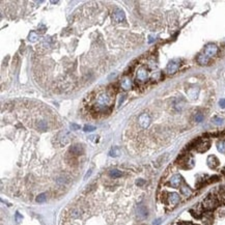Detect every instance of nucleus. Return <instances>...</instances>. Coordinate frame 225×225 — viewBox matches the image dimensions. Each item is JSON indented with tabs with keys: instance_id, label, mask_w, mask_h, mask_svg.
<instances>
[{
	"instance_id": "1",
	"label": "nucleus",
	"mask_w": 225,
	"mask_h": 225,
	"mask_svg": "<svg viewBox=\"0 0 225 225\" xmlns=\"http://www.w3.org/2000/svg\"><path fill=\"white\" fill-rule=\"evenodd\" d=\"M111 94L109 92H103L100 96L98 97V100H97V104H96V108L98 111H104L105 109H107L109 106H110L111 103Z\"/></svg>"
},
{
	"instance_id": "2",
	"label": "nucleus",
	"mask_w": 225,
	"mask_h": 225,
	"mask_svg": "<svg viewBox=\"0 0 225 225\" xmlns=\"http://www.w3.org/2000/svg\"><path fill=\"white\" fill-rule=\"evenodd\" d=\"M218 204H219L218 199L212 195H208V197L203 200V202H202V206H203V208H206V211L215 210V208L218 206Z\"/></svg>"
},
{
	"instance_id": "3",
	"label": "nucleus",
	"mask_w": 225,
	"mask_h": 225,
	"mask_svg": "<svg viewBox=\"0 0 225 225\" xmlns=\"http://www.w3.org/2000/svg\"><path fill=\"white\" fill-rule=\"evenodd\" d=\"M180 66H181L180 61H177V60H172V61H170L169 63L167 64V66H166V73L169 75L175 74L178 71V69H180Z\"/></svg>"
},
{
	"instance_id": "4",
	"label": "nucleus",
	"mask_w": 225,
	"mask_h": 225,
	"mask_svg": "<svg viewBox=\"0 0 225 225\" xmlns=\"http://www.w3.org/2000/svg\"><path fill=\"white\" fill-rule=\"evenodd\" d=\"M217 53H218V47H217L216 45L208 44V45H206V48H204V54H206L208 58L216 56Z\"/></svg>"
},
{
	"instance_id": "5",
	"label": "nucleus",
	"mask_w": 225,
	"mask_h": 225,
	"mask_svg": "<svg viewBox=\"0 0 225 225\" xmlns=\"http://www.w3.org/2000/svg\"><path fill=\"white\" fill-rule=\"evenodd\" d=\"M181 184H183V178H182L181 174H174L170 177L168 185L172 188H178L181 186Z\"/></svg>"
},
{
	"instance_id": "6",
	"label": "nucleus",
	"mask_w": 225,
	"mask_h": 225,
	"mask_svg": "<svg viewBox=\"0 0 225 225\" xmlns=\"http://www.w3.org/2000/svg\"><path fill=\"white\" fill-rule=\"evenodd\" d=\"M151 116H149L147 113H143V114H141L138 118L139 125H140L143 129H146V128L151 125Z\"/></svg>"
},
{
	"instance_id": "7",
	"label": "nucleus",
	"mask_w": 225,
	"mask_h": 225,
	"mask_svg": "<svg viewBox=\"0 0 225 225\" xmlns=\"http://www.w3.org/2000/svg\"><path fill=\"white\" fill-rule=\"evenodd\" d=\"M210 146H211V142L208 140H206V139H204V140L199 139L197 145H196V149H197L199 153H204V151H206L210 149Z\"/></svg>"
},
{
	"instance_id": "8",
	"label": "nucleus",
	"mask_w": 225,
	"mask_h": 225,
	"mask_svg": "<svg viewBox=\"0 0 225 225\" xmlns=\"http://www.w3.org/2000/svg\"><path fill=\"white\" fill-rule=\"evenodd\" d=\"M136 215L139 219H141V220L146 218L147 215H149V211H147L146 206H143V204H139V206L136 208Z\"/></svg>"
},
{
	"instance_id": "9",
	"label": "nucleus",
	"mask_w": 225,
	"mask_h": 225,
	"mask_svg": "<svg viewBox=\"0 0 225 225\" xmlns=\"http://www.w3.org/2000/svg\"><path fill=\"white\" fill-rule=\"evenodd\" d=\"M136 77L138 81H140V82H145V81L149 79V72H147V70L145 68H140L137 71Z\"/></svg>"
},
{
	"instance_id": "10",
	"label": "nucleus",
	"mask_w": 225,
	"mask_h": 225,
	"mask_svg": "<svg viewBox=\"0 0 225 225\" xmlns=\"http://www.w3.org/2000/svg\"><path fill=\"white\" fill-rule=\"evenodd\" d=\"M112 20L115 23H120V22L125 21V13L121 9H116L112 14Z\"/></svg>"
},
{
	"instance_id": "11",
	"label": "nucleus",
	"mask_w": 225,
	"mask_h": 225,
	"mask_svg": "<svg viewBox=\"0 0 225 225\" xmlns=\"http://www.w3.org/2000/svg\"><path fill=\"white\" fill-rule=\"evenodd\" d=\"M180 200H181V197H180V195H178L177 193H175V192H172V193H169L167 196V202L170 204V206H176V204L180 202Z\"/></svg>"
},
{
	"instance_id": "12",
	"label": "nucleus",
	"mask_w": 225,
	"mask_h": 225,
	"mask_svg": "<svg viewBox=\"0 0 225 225\" xmlns=\"http://www.w3.org/2000/svg\"><path fill=\"white\" fill-rule=\"evenodd\" d=\"M206 164H208V166L211 168V169H215V168H217L219 166L220 162H219L218 158H217L216 156L211 155V156H208V159H206Z\"/></svg>"
},
{
	"instance_id": "13",
	"label": "nucleus",
	"mask_w": 225,
	"mask_h": 225,
	"mask_svg": "<svg viewBox=\"0 0 225 225\" xmlns=\"http://www.w3.org/2000/svg\"><path fill=\"white\" fill-rule=\"evenodd\" d=\"M120 87L123 89V90H129V89L132 88V80L130 77L125 76L121 78L120 80Z\"/></svg>"
},
{
	"instance_id": "14",
	"label": "nucleus",
	"mask_w": 225,
	"mask_h": 225,
	"mask_svg": "<svg viewBox=\"0 0 225 225\" xmlns=\"http://www.w3.org/2000/svg\"><path fill=\"white\" fill-rule=\"evenodd\" d=\"M83 151H84V149H83V146L81 144H75L70 149V153L72 154V156H75V157L82 155Z\"/></svg>"
},
{
	"instance_id": "15",
	"label": "nucleus",
	"mask_w": 225,
	"mask_h": 225,
	"mask_svg": "<svg viewBox=\"0 0 225 225\" xmlns=\"http://www.w3.org/2000/svg\"><path fill=\"white\" fill-rule=\"evenodd\" d=\"M187 94H188V97L190 98V100H196L198 97V94H199V88H197V87H192V88L188 89Z\"/></svg>"
},
{
	"instance_id": "16",
	"label": "nucleus",
	"mask_w": 225,
	"mask_h": 225,
	"mask_svg": "<svg viewBox=\"0 0 225 225\" xmlns=\"http://www.w3.org/2000/svg\"><path fill=\"white\" fill-rule=\"evenodd\" d=\"M181 193L183 194L185 197H189V196L192 195V190L189 186L186 183H183L181 186Z\"/></svg>"
},
{
	"instance_id": "17",
	"label": "nucleus",
	"mask_w": 225,
	"mask_h": 225,
	"mask_svg": "<svg viewBox=\"0 0 225 225\" xmlns=\"http://www.w3.org/2000/svg\"><path fill=\"white\" fill-rule=\"evenodd\" d=\"M197 61H198V63L201 64V66H206V64H208V61H210V58H208L204 53L199 54L197 57Z\"/></svg>"
},
{
	"instance_id": "18",
	"label": "nucleus",
	"mask_w": 225,
	"mask_h": 225,
	"mask_svg": "<svg viewBox=\"0 0 225 225\" xmlns=\"http://www.w3.org/2000/svg\"><path fill=\"white\" fill-rule=\"evenodd\" d=\"M217 149L221 154H225V140H219L217 142Z\"/></svg>"
},
{
	"instance_id": "19",
	"label": "nucleus",
	"mask_w": 225,
	"mask_h": 225,
	"mask_svg": "<svg viewBox=\"0 0 225 225\" xmlns=\"http://www.w3.org/2000/svg\"><path fill=\"white\" fill-rule=\"evenodd\" d=\"M217 199H218L219 202H221V203L225 204V190H223V191H220L218 194V196H217Z\"/></svg>"
},
{
	"instance_id": "20",
	"label": "nucleus",
	"mask_w": 225,
	"mask_h": 225,
	"mask_svg": "<svg viewBox=\"0 0 225 225\" xmlns=\"http://www.w3.org/2000/svg\"><path fill=\"white\" fill-rule=\"evenodd\" d=\"M120 154H121V151L118 147H113V149L110 151V153H109V155H110L111 157H118Z\"/></svg>"
},
{
	"instance_id": "21",
	"label": "nucleus",
	"mask_w": 225,
	"mask_h": 225,
	"mask_svg": "<svg viewBox=\"0 0 225 225\" xmlns=\"http://www.w3.org/2000/svg\"><path fill=\"white\" fill-rule=\"evenodd\" d=\"M47 128H48L47 123H46L45 120L38 121V130H40V131H46V130H47Z\"/></svg>"
},
{
	"instance_id": "22",
	"label": "nucleus",
	"mask_w": 225,
	"mask_h": 225,
	"mask_svg": "<svg viewBox=\"0 0 225 225\" xmlns=\"http://www.w3.org/2000/svg\"><path fill=\"white\" fill-rule=\"evenodd\" d=\"M109 173H110V175L112 176V177H120V176L123 175V172H121L120 170H117V169L111 170Z\"/></svg>"
},
{
	"instance_id": "23",
	"label": "nucleus",
	"mask_w": 225,
	"mask_h": 225,
	"mask_svg": "<svg viewBox=\"0 0 225 225\" xmlns=\"http://www.w3.org/2000/svg\"><path fill=\"white\" fill-rule=\"evenodd\" d=\"M203 118H204V116H203V114L202 113H196V115H195V117H194V120L196 121V123H202L203 121Z\"/></svg>"
},
{
	"instance_id": "24",
	"label": "nucleus",
	"mask_w": 225,
	"mask_h": 225,
	"mask_svg": "<svg viewBox=\"0 0 225 225\" xmlns=\"http://www.w3.org/2000/svg\"><path fill=\"white\" fill-rule=\"evenodd\" d=\"M47 200V194L46 193H42L36 197V201L38 202H45Z\"/></svg>"
},
{
	"instance_id": "25",
	"label": "nucleus",
	"mask_w": 225,
	"mask_h": 225,
	"mask_svg": "<svg viewBox=\"0 0 225 225\" xmlns=\"http://www.w3.org/2000/svg\"><path fill=\"white\" fill-rule=\"evenodd\" d=\"M38 38V35L36 34V32L32 31V32H30L29 36H28V40H29L30 42H35L36 38Z\"/></svg>"
},
{
	"instance_id": "26",
	"label": "nucleus",
	"mask_w": 225,
	"mask_h": 225,
	"mask_svg": "<svg viewBox=\"0 0 225 225\" xmlns=\"http://www.w3.org/2000/svg\"><path fill=\"white\" fill-rule=\"evenodd\" d=\"M213 123L217 125H221L223 123V119L220 118V117H214V118H213Z\"/></svg>"
},
{
	"instance_id": "27",
	"label": "nucleus",
	"mask_w": 225,
	"mask_h": 225,
	"mask_svg": "<svg viewBox=\"0 0 225 225\" xmlns=\"http://www.w3.org/2000/svg\"><path fill=\"white\" fill-rule=\"evenodd\" d=\"M83 130H84L85 132H92L96 130V127H94V125H85V127L83 128Z\"/></svg>"
},
{
	"instance_id": "28",
	"label": "nucleus",
	"mask_w": 225,
	"mask_h": 225,
	"mask_svg": "<svg viewBox=\"0 0 225 225\" xmlns=\"http://www.w3.org/2000/svg\"><path fill=\"white\" fill-rule=\"evenodd\" d=\"M22 215H20V213L19 212H17L16 213V221H17L18 223H20L22 221Z\"/></svg>"
},
{
	"instance_id": "29",
	"label": "nucleus",
	"mask_w": 225,
	"mask_h": 225,
	"mask_svg": "<svg viewBox=\"0 0 225 225\" xmlns=\"http://www.w3.org/2000/svg\"><path fill=\"white\" fill-rule=\"evenodd\" d=\"M66 182H68V181L66 180V177H64V176H61V177H59V178L57 180V183H58V184L66 183Z\"/></svg>"
},
{
	"instance_id": "30",
	"label": "nucleus",
	"mask_w": 225,
	"mask_h": 225,
	"mask_svg": "<svg viewBox=\"0 0 225 225\" xmlns=\"http://www.w3.org/2000/svg\"><path fill=\"white\" fill-rule=\"evenodd\" d=\"M219 105H220L221 108H225V99H221L219 101Z\"/></svg>"
},
{
	"instance_id": "31",
	"label": "nucleus",
	"mask_w": 225,
	"mask_h": 225,
	"mask_svg": "<svg viewBox=\"0 0 225 225\" xmlns=\"http://www.w3.org/2000/svg\"><path fill=\"white\" fill-rule=\"evenodd\" d=\"M136 184L138 186H142V185H144V184H145V181H144V180H141V178H140V180H138V181L136 182Z\"/></svg>"
},
{
	"instance_id": "32",
	"label": "nucleus",
	"mask_w": 225,
	"mask_h": 225,
	"mask_svg": "<svg viewBox=\"0 0 225 225\" xmlns=\"http://www.w3.org/2000/svg\"><path fill=\"white\" fill-rule=\"evenodd\" d=\"M71 128H72L73 130H79L80 129V127H79L78 125H75V123H72V125H71Z\"/></svg>"
},
{
	"instance_id": "33",
	"label": "nucleus",
	"mask_w": 225,
	"mask_h": 225,
	"mask_svg": "<svg viewBox=\"0 0 225 225\" xmlns=\"http://www.w3.org/2000/svg\"><path fill=\"white\" fill-rule=\"evenodd\" d=\"M160 223H161V219H157V220L154 221L153 225H160Z\"/></svg>"
},
{
	"instance_id": "34",
	"label": "nucleus",
	"mask_w": 225,
	"mask_h": 225,
	"mask_svg": "<svg viewBox=\"0 0 225 225\" xmlns=\"http://www.w3.org/2000/svg\"><path fill=\"white\" fill-rule=\"evenodd\" d=\"M181 225H191V223H189V222H183Z\"/></svg>"
},
{
	"instance_id": "35",
	"label": "nucleus",
	"mask_w": 225,
	"mask_h": 225,
	"mask_svg": "<svg viewBox=\"0 0 225 225\" xmlns=\"http://www.w3.org/2000/svg\"><path fill=\"white\" fill-rule=\"evenodd\" d=\"M90 172H92V170H89V171L87 172V174H86V175H85V178H87V176H89V175H90Z\"/></svg>"
},
{
	"instance_id": "36",
	"label": "nucleus",
	"mask_w": 225,
	"mask_h": 225,
	"mask_svg": "<svg viewBox=\"0 0 225 225\" xmlns=\"http://www.w3.org/2000/svg\"><path fill=\"white\" fill-rule=\"evenodd\" d=\"M222 173H223V174H224V175H225V167H224V168H223V169H222Z\"/></svg>"
},
{
	"instance_id": "37",
	"label": "nucleus",
	"mask_w": 225,
	"mask_h": 225,
	"mask_svg": "<svg viewBox=\"0 0 225 225\" xmlns=\"http://www.w3.org/2000/svg\"><path fill=\"white\" fill-rule=\"evenodd\" d=\"M173 225H181V224H173Z\"/></svg>"
}]
</instances>
